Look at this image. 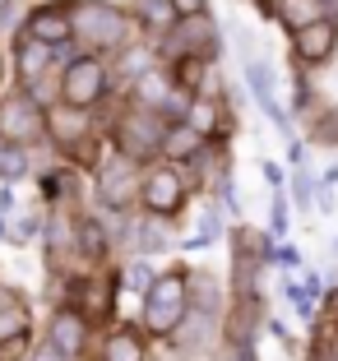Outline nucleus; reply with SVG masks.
<instances>
[{
    "mask_svg": "<svg viewBox=\"0 0 338 361\" xmlns=\"http://www.w3.org/2000/svg\"><path fill=\"white\" fill-rule=\"evenodd\" d=\"M70 19H74V32L84 37V47H93V51H116V47L130 42V14L116 10V5H107V0L74 5Z\"/></svg>",
    "mask_w": 338,
    "mask_h": 361,
    "instance_id": "1",
    "label": "nucleus"
},
{
    "mask_svg": "<svg viewBox=\"0 0 338 361\" xmlns=\"http://www.w3.org/2000/svg\"><path fill=\"white\" fill-rule=\"evenodd\" d=\"M186 301H191V287H186V274H181V269H171V274L153 278V283H148V301H144L148 329L158 334V338L176 334V329H181V319H186Z\"/></svg>",
    "mask_w": 338,
    "mask_h": 361,
    "instance_id": "2",
    "label": "nucleus"
},
{
    "mask_svg": "<svg viewBox=\"0 0 338 361\" xmlns=\"http://www.w3.org/2000/svg\"><path fill=\"white\" fill-rule=\"evenodd\" d=\"M162 135H167V126H162V116L153 106H130L126 116L116 121V149L135 162L153 158V153L162 149Z\"/></svg>",
    "mask_w": 338,
    "mask_h": 361,
    "instance_id": "3",
    "label": "nucleus"
},
{
    "mask_svg": "<svg viewBox=\"0 0 338 361\" xmlns=\"http://www.w3.org/2000/svg\"><path fill=\"white\" fill-rule=\"evenodd\" d=\"M47 139V111L37 106V97L14 93L0 102V144H14V149H28Z\"/></svg>",
    "mask_w": 338,
    "mask_h": 361,
    "instance_id": "4",
    "label": "nucleus"
},
{
    "mask_svg": "<svg viewBox=\"0 0 338 361\" xmlns=\"http://www.w3.org/2000/svg\"><path fill=\"white\" fill-rule=\"evenodd\" d=\"M47 135H52L61 149H70L79 162H93V139H88V116H84V106L56 102L52 111H47Z\"/></svg>",
    "mask_w": 338,
    "mask_h": 361,
    "instance_id": "5",
    "label": "nucleus"
},
{
    "mask_svg": "<svg viewBox=\"0 0 338 361\" xmlns=\"http://www.w3.org/2000/svg\"><path fill=\"white\" fill-rule=\"evenodd\" d=\"M102 93H107V70H102V61L79 56V61L65 65V75H61V102H70V106H93V102H102Z\"/></svg>",
    "mask_w": 338,
    "mask_h": 361,
    "instance_id": "6",
    "label": "nucleus"
},
{
    "mask_svg": "<svg viewBox=\"0 0 338 361\" xmlns=\"http://www.w3.org/2000/svg\"><path fill=\"white\" fill-rule=\"evenodd\" d=\"M139 200H144V209L153 213V218H171V213L186 204V180H181L176 167H153L144 180H139Z\"/></svg>",
    "mask_w": 338,
    "mask_h": 361,
    "instance_id": "7",
    "label": "nucleus"
},
{
    "mask_svg": "<svg viewBox=\"0 0 338 361\" xmlns=\"http://www.w3.org/2000/svg\"><path fill=\"white\" fill-rule=\"evenodd\" d=\"M338 47V19H315L306 23V28H296V61H306V65H325L329 56H334Z\"/></svg>",
    "mask_w": 338,
    "mask_h": 361,
    "instance_id": "8",
    "label": "nucleus"
},
{
    "mask_svg": "<svg viewBox=\"0 0 338 361\" xmlns=\"http://www.w3.org/2000/svg\"><path fill=\"white\" fill-rule=\"evenodd\" d=\"M28 37H37V42L47 47H61L74 37V19L65 5H42V10H32L28 14Z\"/></svg>",
    "mask_w": 338,
    "mask_h": 361,
    "instance_id": "9",
    "label": "nucleus"
},
{
    "mask_svg": "<svg viewBox=\"0 0 338 361\" xmlns=\"http://www.w3.org/2000/svg\"><path fill=\"white\" fill-rule=\"evenodd\" d=\"M171 51H191L195 61H209L213 47H218V37H213V23L209 19H176L171 23Z\"/></svg>",
    "mask_w": 338,
    "mask_h": 361,
    "instance_id": "10",
    "label": "nucleus"
},
{
    "mask_svg": "<svg viewBox=\"0 0 338 361\" xmlns=\"http://www.w3.org/2000/svg\"><path fill=\"white\" fill-rule=\"evenodd\" d=\"M47 338L56 343V348L65 352V357H84V338H88V319L79 315V310H61V315L52 319V334Z\"/></svg>",
    "mask_w": 338,
    "mask_h": 361,
    "instance_id": "11",
    "label": "nucleus"
},
{
    "mask_svg": "<svg viewBox=\"0 0 338 361\" xmlns=\"http://www.w3.org/2000/svg\"><path fill=\"white\" fill-rule=\"evenodd\" d=\"M47 65H52V47L37 42V37H23L19 42V75H23V84H28V97L42 93Z\"/></svg>",
    "mask_w": 338,
    "mask_h": 361,
    "instance_id": "12",
    "label": "nucleus"
},
{
    "mask_svg": "<svg viewBox=\"0 0 338 361\" xmlns=\"http://www.w3.org/2000/svg\"><path fill=\"white\" fill-rule=\"evenodd\" d=\"M274 19L287 28H306V23L325 19V0H274Z\"/></svg>",
    "mask_w": 338,
    "mask_h": 361,
    "instance_id": "13",
    "label": "nucleus"
},
{
    "mask_svg": "<svg viewBox=\"0 0 338 361\" xmlns=\"http://www.w3.org/2000/svg\"><path fill=\"white\" fill-rule=\"evenodd\" d=\"M246 79H251L255 97H260V106H265V111H269V116L278 121V126H287V116H283V106H278V97H274V79L265 75V65H260V61H251V65H246Z\"/></svg>",
    "mask_w": 338,
    "mask_h": 361,
    "instance_id": "14",
    "label": "nucleus"
},
{
    "mask_svg": "<svg viewBox=\"0 0 338 361\" xmlns=\"http://www.w3.org/2000/svg\"><path fill=\"white\" fill-rule=\"evenodd\" d=\"M130 10H135L139 19H144V28H153V32H171V23L181 19L171 0H135Z\"/></svg>",
    "mask_w": 338,
    "mask_h": 361,
    "instance_id": "15",
    "label": "nucleus"
},
{
    "mask_svg": "<svg viewBox=\"0 0 338 361\" xmlns=\"http://www.w3.org/2000/svg\"><path fill=\"white\" fill-rule=\"evenodd\" d=\"M200 149H204V135L195 126H171L167 135H162V153H167V158H195Z\"/></svg>",
    "mask_w": 338,
    "mask_h": 361,
    "instance_id": "16",
    "label": "nucleus"
},
{
    "mask_svg": "<svg viewBox=\"0 0 338 361\" xmlns=\"http://www.w3.org/2000/svg\"><path fill=\"white\" fill-rule=\"evenodd\" d=\"M97 190H102V204H111V209H126L130 190H135V176H130V167H107Z\"/></svg>",
    "mask_w": 338,
    "mask_h": 361,
    "instance_id": "17",
    "label": "nucleus"
},
{
    "mask_svg": "<svg viewBox=\"0 0 338 361\" xmlns=\"http://www.w3.org/2000/svg\"><path fill=\"white\" fill-rule=\"evenodd\" d=\"M107 310H111V283H107V278H88L84 283V310H79V315L107 319Z\"/></svg>",
    "mask_w": 338,
    "mask_h": 361,
    "instance_id": "18",
    "label": "nucleus"
},
{
    "mask_svg": "<svg viewBox=\"0 0 338 361\" xmlns=\"http://www.w3.org/2000/svg\"><path fill=\"white\" fill-rule=\"evenodd\" d=\"M102 361H144V348H139V338L135 334H111L107 338V348H102Z\"/></svg>",
    "mask_w": 338,
    "mask_h": 361,
    "instance_id": "19",
    "label": "nucleus"
},
{
    "mask_svg": "<svg viewBox=\"0 0 338 361\" xmlns=\"http://www.w3.org/2000/svg\"><path fill=\"white\" fill-rule=\"evenodd\" d=\"M162 97H167V79L144 70L139 75V106H162Z\"/></svg>",
    "mask_w": 338,
    "mask_h": 361,
    "instance_id": "20",
    "label": "nucleus"
},
{
    "mask_svg": "<svg viewBox=\"0 0 338 361\" xmlns=\"http://www.w3.org/2000/svg\"><path fill=\"white\" fill-rule=\"evenodd\" d=\"M23 171H28V162H23V153L14 149V144H0V180H19Z\"/></svg>",
    "mask_w": 338,
    "mask_h": 361,
    "instance_id": "21",
    "label": "nucleus"
},
{
    "mask_svg": "<svg viewBox=\"0 0 338 361\" xmlns=\"http://www.w3.org/2000/svg\"><path fill=\"white\" fill-rule=\"evenodd\" d=\"M23 324H28L23 306H0V338H14V334H23Z\"/></svg>",
    "mask_w": 338,
    "mask_h": 361,
    "instance_id": "22",
    "label": "nucleus"
},
{
    "mask_svg": "<svg viewBox=\"0 0 338 361\" xmlns=\"http://www.w3.org/2000/svg\"><path fill=\"white\" fill-rule=\"evenodd\" d=\"M191 126L200 130V135H213V126H218V111H213V102H200L191 111Z\"/></svg>",
    "mask_w": 338,
    "mask_h": 361,
    "instance_id": "23",
    "label": "nucleus"
},
{
    "mask_svg": "<svg viewBox=\"0 0 338 361\" xmlns=\"http://www.w3.org/2000/svg\"><path fill=\"white\" fill-rule=\"evenodd\" d=\"M79 250H88V255H102V232H97V223H84L79 227Z\"/></svg>",
    "mask_w": 338,
    "mask_h": 361,
    "instance_id": "24",
    "label": "nucleus"
},
{
    "mask_svg": "<svg viewBox=\"0 0 338 361\" xmlns=\"http://www.w3.org/2000/svg\"><path fill=\"white\" fill-rule=\"evenodd\" d=\"M148 283H153V269H148V264H130V269H126V287L148 292Z\"/></svg>",
    "mask_w": 338,
    "mask_h": 361,
    "instance_id": "25",
    "label": "nucleus"
},
{
    "mask_svg": "<svg viewBox=\"0 0 338 361\" xmlns=\"http://www.w3.org/2000/svg\"><path fill=\"white\" fill-rule=\"evenodd\" d=\"M23 357V334H14V338H0V361H19Z\"/></svg>",
    "mask_w": 338,
    "mask_h": 361,
    "instance_id": "26",
    "label": "nucleus"
},
{
    "mask_svg": "<svg viewBox=\"0 0 338 361\" xmlns=\"http://www.w3.org/2000/svg\"><path fill=\"white\" fill-rule=\"evenodd\" d=\"M32 361H70V357H65V352H61V348H56V343H52V338H47V343H42V348H37V357H32Z\"/></svg>",
    "mask_w": 338,
    "mask_h": 361,
    "instance_id": "27",
    "label": "nucleus"
},
{
    "mask_svg": "<svg viewBox=\"0 0 338 361\" xmlns=\"http://www.w3.org/2000/svg\"><path fill=\"white\" fill-rule=\"evenodd\" d=\"M176 5V14H200L204 10V0H171Z\"/></svg>",
    "mask_w": 338,
    "mask_h": 361,
    "instance_id": "28",
    "label": "nucleus"
},
{
    "mask_svg": "<svg viewBox=\"0 0 338 361\" xmlns=\"http://www.w3.org/2000/svg\"><path fill=\"white\" fill-rule=\"evenodd\" d=\"M5 5H10V0H0V10H5Z\"/></svg>",
    "mask_w": 338,
    "mask_h": 361,
    "instance_id": "29",
    "label": "nucleus"
},
{
    "mask_svg": "<svg viewBox=\"0 0 338 361\" xmlns=\"http://www.w3.org/2000/svg\"><path fill=\"white\" fill-rule=\"evenodd\" d=\"M0 75H5V65H0Z\"/></svg>",
    "mask_w": 338,
    "mask_h": 361,
    "instance_id": "30",
    "label": "nucleus"
}]
</instances>
